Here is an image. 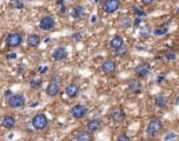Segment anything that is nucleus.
<instances>
[{
    "label": "nucleus",
    "mask_w": 179,
    "mask_h": 141,
    "mask_svg": "<svg viewBox=\"0 0 179 141\" xmlns=\"http://www.w3.org/2000/svg\"><path fill=\"white\" fill-rule=\"evenodd\" d=\"M72 38H73V40H77V41H78V40H80V38H81V34H80V33H75V34L72 35Z\"/></svg>",
    "instance_id": "obj_31"
},
{
    "label": "nucleus",
    "mask_w": 179,
    "mask_h": 141,
    "mask_svg": "<svg viewBox=\"0 0 179 141\" xmlns=\"http://www.w3.org/2000/svg\"><path fill=\"white\" fill-rule=\"evenodd\" d=\"M86 128H87V131H90L91 133H97V132H99L103 128V120H101V119H98V118L91 119V120L87 122Z\"/></svg>",
    "instance_id": "obj_13"
},
{
    "label": "nucleus",
    "mask_w": 179,
    "mask_h": 141,
    "mask_svg": "<svg viewBox=\"0 0 179 141\" xmlns=\"http://www.w3.org/2000/svg\"><path fill=\"white\" fill-rule=\"evenodd\" d=\"M125 45L124 44V39H122L120 35H114V37L111 39V41H110V47L112 48L113 51H117L119 50L120 47H122Z\"/></svg>",
    "instance_id": "obj_18"
},
{
    "label": "nucleus",
    "mask_w": 179,
    "mask_h": 141,
    "mask_svg": "<svg viewBox=\"0 0 179 141\" xmlns=\"http://www.w3.org/2000/svg\"><path fill=\"white\" fill-rule=\"evenodd\" d=\"M141 4L145 5V6H150V5H152L153 3H155V0H140Z\"/></svg>",
    "instance_id": "obj_30"
},
{
    "label": "nucleus",
    "mask_w": 179,
    "mask_h": 141,
    "mask_svg": "<svg viewBox=\"0 0 179 141\" xmlns=\"http://www.w3.org/2000/svg\"><path fill=\"white\" fill-rule=\"evenodd\" d=\"M8 59H15L17 58V54H14V53H12V54H8Z\"/></svg>",
    "instance_id": "obj_32"
},
{
    "label": "nucleus",
    "mask_w": 179,
    "mask_h": 141,
    "mask_svg": "<svg viewBox=\"0 0 179 141\" xmlns=\"http://www.w3.org/2000/svg\"><path fill=\"white\" fill-rule=\"evenodd\" d=\"M7 103H8V106L11 108L18 109V108H21L23 106H25L26 99H25V97H24L23 94H13V95L9 97Z\"/></svg>",
    "instance_id": "obj_7"
},
{
    "label": "nucleus",
    "mask_w": 179,
    "mask_h": 141,
    "mask_svg": "<svg viewBox=\"0 0 179 141\" xmlns=\"http://www.w3.org/2000/svg\"><path fill=\"white\" fill-rule=\"evenodd\" d=\"M30 85H31V88L32 89H39L40 87H41L42 81L40 79H34L30 82Z\"/></svg>",
    "instance_id": "obj_24"
},
{
    "label": "nucleus",
    "mask_w": 179,
    "mask_h": 141,
    "mask_svg": "<svg viewBox=\"0 0 179 141\" xmlns=\"http://www.w3.org/2000/svg\"><path fill=\"white\" fill-rule=\"evenodd\" d=\"M32 126L37 131H42L48 126V118L44 113H38L37 115H34L32 119Z\"/></svg>",
    "instance_id": "obj_3"
},
{
    "label": "nucleus",
    "mask_w": 179,
    "mask_h": 141,
    "mask_svg": "<svg viewBox=\"0 0 179 141\" xmlns=\"http://www.w3.org/2000/svg\"><path fill=\"white\" fill-rule=\"evenodd\" d=\"M100 70H101V72H103L104 74L106 75L113 74L116 72V70H117V62L114 60H112V59H107V60H105L101 64Z\"/></svg>",
    "instance_id": "obj_9"
},
{
    "label": "nucleus",
    "mask_w": 179,
    "mask_h": 141,
    "mask_svg": "<svg viewBox=\"0 0 179 141\" xmlns=\"http://www.w3.org/2000/svg\"><path fill=\"white\" fill-rule=\"evenodd\" d=\"M166 59L169 61H171V60H176V56H177V54L174 53L173 51H169V52H166Z\"/></svg>",
    "instance_id": "obj_27"
},
{
    "label": "nucleus",
    "mask_w": 179,
    "mask_h": 141,
    "mask_svg": "<svg viewBox=\"0 0 179 141\" xmlns=\"http://www.w3.org/2000/svg\"><path fill=\"white\" fill-rule=\"evenodd\" d=\"M79 91H80L79 85L75 84V82H70L68 85H66L65 87V94L67 95V98L70 99L77 98L78 94H79Z\"/></svg>",
    "instance_id": "obj_12"
},
{
    "label": "nucleus",
    "mask_w": 179,
    "mask_h": 141,
    "mask_svg": "<svg viewBox=\"0 0 179 141\" xmlns=\"http://www.w3.org/2000/svg\"><path fill=\"white\" fill-rule=\"evenodd\" d=\"M150 72H151V67L147 62H141V64H139L138 66H136V68H134V74H136L137 78H139V79L146 78L147 75L150 74Z\"/></svg>",
    "instance_id": "obj_10"
},
{
    "label": "nucleus",
    "mask_w": 179,
    "mask_h": 141,
    "mask_svg": "<svg viewBox=\"0 0 179 141\" xmlns=\"http://www.w3.org/2000/svg\"><path fill=\"white\" fill-rule=\"evenodd\" d=\"M117 140L122 141V140H126V141H130V136L126 135V134H120V135L117 136Z\"/></svg>",
    "instance_id": "obj_28"
},
{
    "label": "nucleus",
    "mask_w": 179,
    "mask_h": 141,
    "mask_svg": "<svg viewBox=\"0 0 179 141\" xmlns=\"http://www.w3.org/2000/svg\"><path fill=\"white\" fill-rule=\"evenodd\" d=\"M74 139L78 141H91L93 140V135L90 131H78L74 135Z\"/></svg>",
    "instance_id": "obj_17"
},
{
    "label": "nucleus",
    "mask_w": 179,
    "mask_h": 141,
    "mask_svg": "<svg viewBox=\"0 0 179 141\" xmlns=\"http://www.w3.org/2000/svg\"><path fill=\"white\" fill-rule=\"evenodd\" d=\"M131 24H132V20L128 18V17H122V18H120V26H122L124 29L130 27Z\"/></svg>",
    "instance_id": "obj_22"
},
{
    "label": "nucleus",
    "mask_w": 179,
    "mask_h": 141,
    "mask_svg": "<svg viewBox=\"0 0 179 141\" xmlns=\"http://www.w3.org/2000/svg\"><path fill=\"white\" fill-rule=\"evenodd\" d=\"M163 129V122L159 118H152L147 126H146V134L149 138H155Z\"/></svg>",
    "instance_id": "obj_1"
},
{
    "label": "nucleus",
    "mask_w": 179,
    "mask_h": 141,
    "mask_svg": "<svg viewBox=\"0 0 179 141\" xmlns=\"http://www.w3.org/2000/svg\"><path fill=\"white\" fill-rule=\"evenodd\" d=\"M127 88H128V91H130L131 93L138 94L141 92L143 85H141L139 79H130L127 81Z\"/></svg>",
    "instance_id": "obj_14"
},
{
    "label": "nucleus",
    "mask_w": 179,
    "mask_h": 141,
    "mask_svg": "<svg viewBox=\"0 0 179 141\" xmlns=\"http://www.w3.org/2000/svg\"><path fill=\"white\" fill-rule=\"evenodd\" d=\"M178 13H179V7H178Z\"/></svg>",
    "instance_id": "obj_33"
},
{
    "label": "nucleus",
    "mask_w": 179,
    "mask_h": 141,
    "mask_svg": "<svg viewBox=\"0 0 179 141\" xmlns=\"http://www.w3.org/2000/svg\"><path fill=\"white\" fill-rule=\"evenodd\" d=\"M110 119L112 120L114 123H122L125 121L126 119V114L125 111L122 107H113L110 111Z\"/></svg>",
    "instance_id": "obj_6"
},
{
    "label": "nucleus",
    "mask_w": 179,
    "mask_h": 141,
    "mask_svg": "<svg viewBox=\"0 0 179 141\" xmlns=\"http://www.w3.org/2000/svg\"><path fill=\"white\" fill-rule=\"evenodd\" d=\"M1 125L6 128V129H12L14 126H15V119L12 115H6L4 117L3 121H1Z\"/></svg>",
    "instance_id": "obj_21"
},
{
    "label": "nucleus",
    "mask_w": 179,
    "mask_h": 141,
    "mask_svg": "<svg viewBox=\"0 0 179 141\" xmlns=\"http://www.w3.org/2000/svg\"><path fill=\"white\" fill-rule=\"evenodd\" d=\"M60 92V85H59V81L56 79V78H53L51 79V81L48 82L46 87V94L50 97V98H54L57 97L58 94Z\"/></svg>",
    "instance_id": "obj_8"
},
{
    "label": "nucleus",
    "mask_w": 179,
    "mask_h": 141,
    "mask_svg": "<svg viewBox=\"0 0 179 141\" xmlns=\"http://www.w3.org/2000/svg\"><path fill=\"white\" fill-rule=\"evenodd\" d=\"M120 7V1L119 0H104L101 3V8L105 13L113 14L116 13Z\"/></svg>",
    "instance_id": "obj_5"
},
{
    "label": "nucleus",
    "mask_w": 179,
    "mask_h": 141,
    "mask_svg": "<svg viewBox=\"0 0 179 141\" xmlns=\"http://www.w3.org/2000/svg\"><path fill=\"white\" fill-rule=\"evenodd\" d=\"M155 35H164L167 33V28L165 27H158V28H155V31H153Z\"/></svg>",
    "instance_id": "obj_25"
},
{
    "label": "nucleus",
    "mask_w": 179,
    "mask_h": 141,
    "mask_svg": "<svg viewBox=\"0 0 179 141\" xmlns=\"http://www.w3.org/2000/svg\"><path fill=\"white\" fill-rule=\"evenodd\" d=\"M132 9H133V12L137 14V15H139V17H145L146 13L143 11V9H140L139 7H137V6H132Z\"/></svg>",
    "instance_id": "obj_26"
},
{
    "label": "nucleus",
    "mask_w": 179,
    "mask_h": 141,
    "mask_svg": "<svg viewBox=\"0 0 179 141\" xmlns=\"http://www.w3.org/2000/svg\"><path fill=\"white\" fill-rule=\"evenodd\" d=\"M85 8L81 6V5H75L72 7V11H71V15L73 17V19L75 20H81V19L85 17Z\"/></svg>",
    "instance_id": "obj_16"
},
{
    "label": "nucleus",
    "mask_w": 179,
    "mask_h": 141,
    "mask_svg": "<svg viewBox=\"0 0 179 141\" xmlns=\"http://www.w3.org/2000/svg\"><path fill=\"white\" fill-rule=\"evenodd\" d=\"M5 44H6V46L9 47V48L19 47L23 44V35L18 32L8 33V34L6 35V39H5Z\"/></svg>",
    "instance_id": "obj_2"
},
{
    "label": "nucleus",
    "mask_w": 179,
    "mask_h": 141,
    "mask_svg": "<svg viewBox=\"0 0 179 141\" xmlns=\"http://www.w3.org/2000/svg\"><path fill=\"white\" fill-rule=\"evenodd\" d=\"M155 105L159 108H166L167 105H169V100H167V98L165 95L159 94V95H157L155 98Z\"/></svg>",
    "instance_id": "obj_20"
},
{
    "label": "nucleus",
    "mask_w": 179,
    "mask_h": 141,
    "mask_svg": "<svg viewBox=\"0 0 179 141\" xmlns=\"http://www.w3.org/2000/svg\"><path fill=\"white\" fill-rule=\"evenodd\" d=\"M70 113L74 119L81 120V119H84V118L87 115L89 109H87V107H86L85 105H83V103H77V105H74L73 107L71 108Z\"/></svg>",
    "instance_id": "obj_4"
},
{
    "label": "nucleus",
    "mask_w": 179,
    "mask_h": 141,
    "mask_svg": "<svg viewBox=\"0 0 179 141\" xmlns=\"http://www.w3.org/2000/svg\"><path fill=\"white\" fill-rule=\"evenodd\" d=\"M127 53H128V50H127V47L124 45L122 47H120L119 50H117V51H114V54L117 56H119V58H124V56L127 55Z\"/></svg>",
    "instance_id": "obj_23"
},
{
    "label": "nucleus",
    "mask_w": 179,
    "mask_h": 141,
    "mask_svg": "<svg viewBox=\"0 0 179 141\" xmlns=\"http://www.w3.org/2000/svg\"><path fill=\"white\" fill-rule=\"evenodd\" d=\"M40 41H41V39L38 34H30L27 37V45L31 48H37L40 45Z\"/></svg>",
    "instance_id": "obj_19"
},
{
    "label": "nucleus",
    "mask_w": 179,
    "mask_h": 141,
    "mask_svg": "<svg viewBox=\"0 0 179 141\" xmlns=\"http://www.w3.org/2000/svg\"><path fill=\"white\" fill-rule=\"evenodd\" d=\"M174 138H177V135L174 134V133H167L166 135H165V140H169V139H174Z\"/></svg>",
    "instance_id": "obj_29"
},
{
    "label": "nucleus",
    "mask_w": 179,
    "mask_h": 141,
    "mask_svg": "<svg viewBox=\"0 0 179 141\" xmlns=\"http://www.w3.org/2000/svg\"><path fill=\"white\" fill-rule=\"evenodd\" d=\"M54 25H56V21L52 15H44L39 21V27L42 31H51L54 27Z\"/></svg>",
    "instance_id": "obj_11"
},
{
    "label": "nucleus",
    "mask_w": 179,
    "mask_h": 141,
    "mask_svg": "<svg viewBox=\"0 0 179 141\" xmlns=\"http://www.w3.org/2000/svg\"><path fill=\"white\" fill-rule=\"evenodd\" d=\"M52 58L54 61H62L67 58V51L65 47H57L52 53Z\"/></svg>",
    "instance_id": "obj_15"
}]
</instances>
